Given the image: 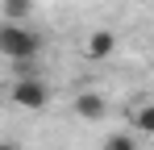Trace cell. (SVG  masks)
Returning a JSON list of instances; mask_svg holds the SVG:
<instances>
[{
    "label": "cell",
    "mask_w": 154,
    "mask_h": 150,
    "mask_svg": "<svg viewBox=\"0 0 154 150\" xmlns=\"http://www.w3.org/2000/svg\"><path fill=\"white\" fill-rule=\"evenodd\" d=\"M71 108H75V117H79V121H100L104 113H108V100H104L100 92H79Z\"/></svg>",
    "instance_id": "obj_4"
},
{
    "label": "cell",
    "mask_w": 154,
    "mask_h": 150,
    "mask_svg": "<svg viewBox=\"0 0 154 150\" xmlns=\"http://www.w3.org/2000/svg\"><path fill=\"white\" fill-rule=\"evenodd\" d=\"M4 150H17V142H4Z\"/></svg>",
    "instance_id": "obj_7"
},
{
    "label": "cell",
    "mask_w": 154,
    "mask_h": 150,
    "mask_svg": "<svg viewBox=\"0 0 154 150\" xmlns=\"http://www.w3.org/2000/svg\"><path fill=\"white\" fill-rule=\"evenodd\" d=\"M133 129H137L142 138H154V100H150V104H142V108L133 113Z\"/></svg>",
    "instance_id": "obj_5"
},
{
    "label": "cell",
    "mask_w": 154,
    "mask_h": 150,
    "mask_svg": "<svg viewBox=\"0 0 154 150\" xmlns=\"http://www.w3.org/2000/svg\"><path fill=\"white\" fill-rule=\"evenodd\" d=\"M100 150H137V138L121 129V133H108V138H104V146H100Z\"/></svg>",
    "instance_id": "obj_6"
},
{
    "label": "cell",
    "mask_w": 154,
    "mask_h": 150,
    "mask_svg": "<svg viewBox=\"0 0 154 150\" xmlns=\"http://www.w3.org/2000/svg\"><path fill=\"white\" fill-rule=\"evenodd\" d=\"M83 54L96 58V63H100V58H112V54H117V33H112V29H92L88 42H83Z\"/></svg>",
    "instance_id": "obj_3"
},
{
    "label": "cell",
    "mask_w": 154,
    "mask_h": 150,
    "mask_svg": "<svg viewBox=\"0 0 154 150\" xmlns=\"http://www.w3.org/2000/svg\"><path fill=\"white\" fill-rule=\"evenodd\" d=\"M0 54L8 63H17V67H33V58L42 54V33H33L29 25L4 21V29H0Z\"/></svg>",
    "instance_id": "obj_1"
},
{
    "label": "cell",
    "mask_w": 154,
    "mask_h": 150,
    "mask_svg": "<svg viewBox=\"0 0 154 150\" xmlns=\"http://www.w3.org/2000/svg\"><path fill=\"white\" fill-rule=\"evenodd\" d=\"M8 100H13L17 108H25V113H42V108L50 104V83H46L42 75H17L13 88H8Z\"/></svg>",
    "instance_id": "obj_2"
}]
</instances>
